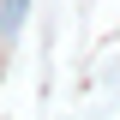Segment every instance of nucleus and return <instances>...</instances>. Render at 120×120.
<instances>
[{
	"label": "nucleus",
	"mask_w": 120,
	"mask_h": 120,
	"mask_svg": "<svg viewBox=\"0 0 120 120\" xmlns=\"http://www.w3.org/2000/svg\"><path fill=\"white\" fill-rule=\"evenodd\" d=\"M24 12H30V0H0V42H12V36H18Z\"/></svg>",
	"instance_id": "obj_1"
}]
</instances>
